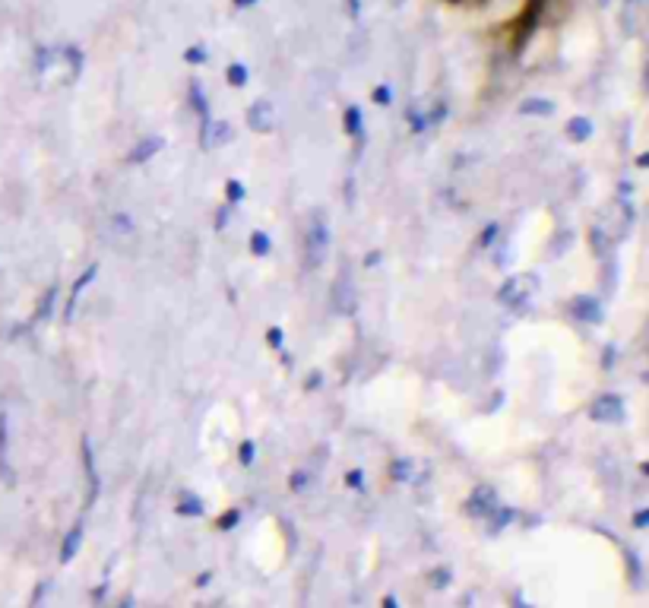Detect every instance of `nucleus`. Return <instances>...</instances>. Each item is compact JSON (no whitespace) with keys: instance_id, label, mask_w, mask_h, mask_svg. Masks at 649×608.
Wrapping results in <instances>:
<instances>
[{"instance_id":"1","label":"nucleus","mask_w":649,"mask_h":608,"mask_svg":"<svg viewBox=\"0 0 649 608\" xmlns=\"http://www.w3.org/2000/svg\"><path fill=\"white\" fill-rule=\"evenodd\" d=\"M532 291H535V279L532 276H513L501 289V301H507L510 308H516V304H522L529 295H532Z\"/></svg>"},{"instance_id":"2","label":"nucleus","mask_w":649,"mask_h":608,"mask_svg":"<svg viewBox=\"0 0 649 608\" xmlns=\"http://www.w3.org/2000/svg\"><path fill=\"white\" fill-rule=\"evenodd\" d=\"M592 418H598V422H621L624 403L617 396H602L596 405H592Z\"/></svg>"},{"instance_id":"3","label":"nucleus","mask_w":649,"mask_h":608,"mask_svg":"<svg viewBox=\"0 0 649 608\" xmlns=\"http://www.w3.org/2000/svg\"><path fill=\"white\" fill-rule=\"evenodd\" d=\"M497 507V494L491 491L488 485L475 488V494L469 498V513H475V517H484V513H491Z\"/></svg>"},{"instance_id":"4","label":"nucleus","mask_w":649,"mask_h":608,"mask_svg":"<svg viewBox=\"0 0 649 608\" xmlns=\"http://www.w3.org/2000/svg\"><path fill=\"white\" fill-rule=\"evenodd\" d=\"M79 542H83V529H79V526H77V529L70 532V538H67V542H64V548H60V561H70V557L77 555Z\"/></svg>"},{"instance_id":"5","label":"nucleus","mask_w":649,"mask_h":608,"mask_svg":"<svg viewBox=\"0 0 649 608\" xmlns=\"http://www.w3.org/2000/svg\"><path fill=\"white\" fill-rule=\"evenodd\" d=\"M159 146H162V139H149L146 146H136L134 156H130V162H143V158H149L155 149H159Z\"/></svg>"},{"instance_id":"6","label":"nucleus","mask_w":649,"mask_h":608,"mask_svg":"<svg viewBox=\"0 0 649 608\" xmlns=\"http://www.w3.org/2000/svg\"><path fill=\"white\" fill-rule=\"evenodd\" d=\"M250 251L257 253V257H263V253H269V238L263 232H254V238H250Z\"/></svg>"},{"instance_id":"7","label":"nucleus","mask_w":649,"mask_h":608,"mask_svg":"<svg viewBox=\"0 0 649 608\" xmlns=\"http://www.w3.org/2000/svg\"><path fill=\"white\" fill-rule=\"evenodd\" d=\"M567 133H570V137L573 139H586V137H589V120H570V130H567Z\"/></svg>"},{"instance_id":"8","label":"nucleus","mask_w":649,"mask_h":608,"mask_svg":"<svg viewBox=\"0 0 649 608\" xmlns=\"http://www.w3.org/2000/svg\"><path fill=\"white\" fill-rule=\"evenodd\" d=\"M250 460H254V443H241V462L248 466Z\"/></svg>"},{"instance_id":"9","label":"nucleus","mask_w":649,"mask_h":608,"mask_svg":"<svg viewBox=\"0 0 649 608\" xmlns=\"http://www.w3.org/2000/svg\"><path fill=\"white\" fill-rule=\"evenodd\" d=\"M244 80H248V73H244L241 67H231V82H235V86H241Z\"/></svg>"},{"instance_id":"10","label":"nucleus","mask_w":649,"mask_h":608,"mask_svg":"<svg viewBox=\"0 0 649 608\" xmlns=\"http://www.w3.org/2000/svg\"><path fill=\"white\" fill-rule=\"evenodd\" d=\"M229 196H231V200H241V196H244V190H241V184H238V181L229 184Z\"/></svg>"},{"instance_id":"11","label":"nucleus","mask_w":649,"mask_h":608,"mask_svg":"<svg viewBox=\"0 0 649 608\" xmlns=\"http://www.w3.org/2000/svg\"><path fill=\"white\" fill-rule=\"evenodd\" d=\"M181 513H200V500H184V507H181Z\"/></svg>"},{"instance_id":"12","label":"nucleus","mask_w":649,"mask_h":608,"mask_svg":"<svg viewBox=\"0 0 649 608\" xmlns=\"http://www.w3.org/2000/svg\"><path fill=\"white\" fill-rule=\"evenodd\" d=\"M349 485H352V488H361V472H352V475H349Z\"/></svg>"},{"instance_id":"13","label":"nucleus","mask_w":649,"mask_h":608,"mask_svg":"<svg viewBox=\"0 0 649 608\" xmlns=\"http://www.w3.org/2000/svg\"><path fill=\"white\" fill-rule=\"evenodd\" d=\"M383 608H396V602L393 599H383Z\"/></svg>"}]
</instances>
